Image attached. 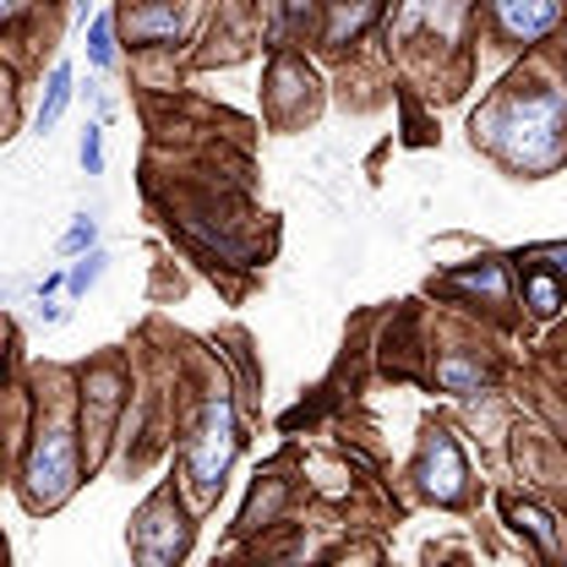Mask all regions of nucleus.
Wrapping results in <instances>:
<instances>
[{
    "instance_id": "9",
    "label": "nucleus",
    "mask_w": 567,
    "mask_h": 567,
    "mask_svg": "<svg viewBox=\"0 0 567 567\" xmlns=\"http://www.w3.org/2000/svg\"><path fill=\"white\" fill-rule=\"evenodd\" d=\"M507 518H513L518 529H529V540H535L546 557H557V546H563V540H557V529H551V518H546L540 507H529V502H513V507H507Z\"/></svg>"
},
{
    "instance_id": "14",
    "label": "nucleus",
    "mask_w": 567,
    "mask_h": 567,
    "mask_svg": "<svg viewBox=\"0 0 567 567\" xmlns=\"http://www.w3.org/2000/svg\"><path fill=\"white\" fill-rule=\"evenodd\" d=\"M99 274H104V257H99V251H87V257H82V262L71 268L66 289H71V295H82V289H87V284H93V279H99Z\"/></svg>"
},
{
    "instance_id": "2",
    "label": "nucleus",
    "mask_w": 567,
    "mask_h": 567,
    "mask_svg": "<svg viewBox=\"0 0 567 567\" xmlns=\"http://www.w3.org/2000/svg\"><path fill=\"white\" fill-rule=\"evenodd\" d=\"M240 436H235V410L224 399H213L208 415H203V431L192 436V453H186V475H192V492L197 502H208L218 486H224V470L235 458Z\"/></svg>"
},
{
    "instance_id": "11",
    "label": "nucleus",
    "mask_w": 567,
    "mask_h": 567,
    "mask_svg": "<svg viewBox=\"0 0 567 567\" xmlns=\"http://www.w3.org/2000/svg\"><path fill=\"white\" fill-rule=\"evenodd\" d=\"M66 99H71V66H55L50 71V87H44V104H39V132H50L61 121Z\"/></svg>"
},
{
    "instance_id": "8",
    "label": "nucleus",
    "mask_w": 567,
    "mask_h": 567,
    "mask_svg": "<svg viewBox=\"0 0 567 567\" xmlns=\"http://www.w3.org/2000/svg\"><path fill=\"white\" fill-rule=\"evenodd\" d=\"M132 22V39H175L181 28H186V11H175V6H147V11H132L126 17Z\"/></svg>"
},
{
    "instance_id": "18",
    "label": "nucleus",
    "mask_w": 567,
    "mask_h": 567,
    "mask_svg": "<svg viewBox=\"0 0 567 567\" xmlns=\"http://www.w3.org/2000/svg\"><path fill=\"white\" fill-rule=\"evenodd\" d=\"M333 567H371V557H344V563H333Z\"/></svg>"
},
{
    "instance_id": "17",
    "label": "nucleus",
    "mask_w": 567,
    "mask_h": 567,
    "mask_svg": "<svg viewBox=\"0 0 567 567\" xmlns=\"http://www.w3.org/2000/svg\"><path fill=\"white\" fill-rule=\"evenodd\" d=\"M93 235H99V229H93V218H87V213H76V224L66 229V240H61V246H66V251H82V246H93Z\"/></svg>"
},
{
    "instance_id": "15",
    "label": "nucleus",
    "mask_w": 567,
    "mask_h": 567,
    "mask_svg": "<svg viewBox=\"0 0 567 567\" xmlns=\"http://www.w3.org/2000/svg\"><path fill=\"white\" fill-rule=\"evenodd\" d=\"M82 169H87V175H99V169H104V142H99V126H87V132H82Z\"/></svg>"
},
{
    "instance_id": "3",
    "label": "nucleus",
    "mask_w": 567,
    "mask_h": 567,
    "mask_svg": "<svg viewBox=\"0 0 567 567\" xmlns=\"http://www.w3.org/2000/svg\"><path fill=\"white\" fill-rule=\"evenodd\" d=\"M71 486H76V442L66 425H50V431H39V442L28 453V496L39 507H55L71 496Z\"/></svg>"
},
{
    "instance_id": "7",
    "label": "nucleus",
    "mask_w": 567,
    "mask_h": 567,
    "mask_svg": "<svg viewBox=\"0 0 567 567\" xmlns=\"http://www.w3.org/2000/svg\"><path fill=\"white\" fill-rule=\"evenodd\" d=\"M563 295H567V284L557 279V274H546L540 262H529V268H524V300H529V311H535V317H551V311L563 306Z\"/></svg>"
},
{
    "instance_id": "4",
    "label": "nucleus",
    "mask_w": 567,
    "mask_h": 567,
    "mask_svg": "<svg viewBox=\"0 0 567 567\" xmlns=\"http://www.w3.org/2000/svg\"><path fill=\"white\" fill-rule=\"evenodd\" d=\"M186 540H192V529H186V518L169 507V496H158V502L142 513L137 535H132L142 567H169L181 551H186Z\"/></svg>"
},
{
    "instance_id": "5",
    "label": "nucleus",
    "mask_w": 567,
    "mask_h": 567,
    "mask_svg": "<svg viewBox=\"0 0 567 567\" xmlns=\"http://www.w3.org/2000/svg\"><path fill=\"white\" fill-rule=\"evenodd\" d=\"M421 486L436 502H458L464 496V458H458V442L447 431H431L421 453Z\"/></svg>"
},
{
    "instance_id": "13",
    "label": "nucleus",
    "mask_w": 567,
    "mask_h": 567,
    "mask_svg": "<svg viewBox=\"0 0 567 567\" xmlns=\"http://www.w3.org/2000/svg\"><path fill=\"white\" fill-rule=\"evenodd\" d=\"M442 382H447V388H475V382H486V371L470 365V360H447V365H442Z\"/></svg>"
},
{
    "instance_id": "10",
    "label": "nucleus",
    "mask_w": 567,
    "mask_h": 567,
    "mask_svg": "<svg viewBox=\"0 0 567 567\" xmlns=\"http://www.w3.org/2000/svg\"><path fill=\"white\" fill-rule=\"evenodd\" d=\"M458 289H475V295H486V300H507V274H502V262H481V268H470V274H458Z\"/></svg>"
},
{
    "instance_id": "1",
    "label": "nucleus",
    "mask_w": 567,
    "mask_h": 567,
    "mask_svg": "<svg viewBox=\"0 0 567 567\" xmlns=\"http://www.w3.org/2000/svg\"><path fill=\"white\" fill-rule=\"evenodd\" d=\"M563 126H567V104L563 93H524L502 110H486L475 121V132H486L492 147L518 164V169H551L563 158Z\"/></svg>"
},
{
    "instance_id": "16",
    "label": "nucleus",
    "mask_w": 567,
    "mask_h": 567,
    "mask_svg": "<svg viewBox=\"0 0 567 567\" xmlns=\"http://www.w3.org/2000/svg\"><path fill=\"white\" fill-rule=\"evenodd\" d=\"M529 262H540L546 274H557V279L567 284V246H540V251H535Z\"/></svg>"
},
{
    "instance_id": "6",
    "label": "nucleus",
    "mask_w": 567,
    "mask_h": 567,
    "mask_svg": "<svg viewBox=\"0 0 567 567\" xmlns=\"http://www.w3.org/2000/svg\"><path fill=\"white\" fill-rule=\"evenodd\" d=\"M496 22L513 33V39H540V33H551L557 22H563V6L557 0H502L496 6Z\"/></svg>"
},
{
    "instance_id": "12",
    "label": "nucleus",
    "mask_w": 567,
    "mask_h": 567,
    "mask_svg": "<svg viewBox=\"0 0 567 567\" xmlns=\"http://www.w3.org/2000/svg\"><path fill=\"white\" fill-rule=\"evenodd\" d=\"M87 61H93V66H110V61H115V44H110V17H93V33H87Z\"/></svg>"
}]
</instances>
